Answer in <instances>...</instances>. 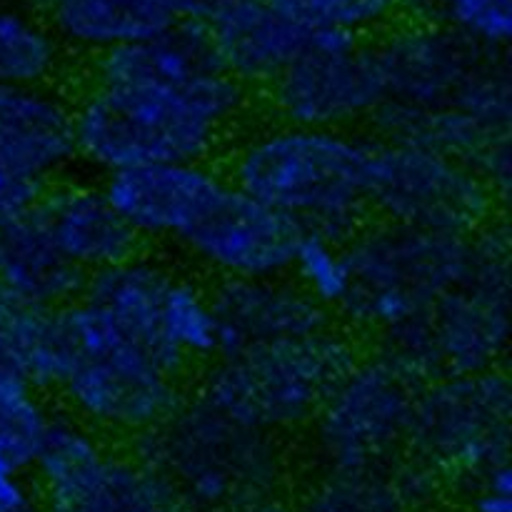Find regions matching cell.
I'll return each mask as SVG.
<instances>
[{"mask_svg": "<svg viewBox=\"0 0 512 512\" xmlns=\"http://www.w3.org/2000/svg\"><path fill=\"white\" fill-rule=\"evenodd\" d=\"M253 103L255 93L218 65L205 28L173 23L88 60L73 98L78 163L103 178L165 160H213Z\"/></svg>", "mask_w": 512, "mask_h": 512, "instance_id": "6da1fadb", "label": "cell"}, {"mask_svg": "<svg viewBox=\"0 0 512 512\" xmlns=\"http://www.w3.org/2000/svg\"><path fill=\"white\" fill-rule=\"evenodd\" d=\"M383 100L370 138L438 148L473 165L508 200L512 78L508 53L450 30L395 20L373 38Z\"/></svg>", "mask_w": 512, "mask_h": 512, "instance_id": "7a4b0ae2", "label": "cell"}, {"mask_svg": "<svg viewBox=\"0 0 512 512\" xmlns=\"http://www.w3.org/2000/svg\"><path fill=\"white\" fill-rule=\"evenodd\" d=\"M345 250L353 285L335 320L420 385L428 383L425 323L468 273L473 235L370 218L345 240Z\"/></svg>", "mask_w": 512, "mask_h": 512, "instance_id": "3957f363", "label": "cell"}, {"mask_svg": "<svg viewBox=\"0 0 512 512\" xmlns=\"http://www.w3.org/2000/svg\"><path fill=\"white\" fill-rule=\"evenodd\" d=\"M373 138L268 118L235 133L223 165L230 185L300 230L348 240L370 213Z\"/></svg>", "mask_w": 512, "mask_h": 512, "instance_id": "277c9868", "label": "cell"}, {"mask_svg": "<svg viewBox=\"0 0 512 512\" xmlns=\"http://www.w3.org/2000/svg\"><path fill=\"white\" fill-rule=\"evenodd\" d=\"M58 375L50 395L95 433L138 440L185 400V375L78 298L58 308Z\"/></svg>", "mask_w": 512, "mask_h": 512, "instance_id": "5b68a950", "label": "cell"}, {"mask_svg": "<svg viewBox=\"0 0 512 512\" xmlns=\"http://www.w3.org/2000/svg\"><path fill=\"white\" fill-rule=\"evenodd\" d=\"M358 355L360 340L338 320L303 338L223 348L200 368L195 398L278 438L313 423Z\"/></svg>", "mask_w": 512, "mask_h": 512, "instance_id": "8992f818", "label": "cell"}, {"mask_svg": "<svg viewBox=\"0 0 512 512\" xmlns=\"http://www.w3.org/2000/svg\"><path fill=\"white\" fill-rule=\"evenodd\" d=\"M133 450L170 483L183 510L240 512L268 498L278 480V438L188 398Z\"/></svg>", "mask_w": 512, "mask_h": 512, "instance_id": "52a82bcc", "label": "cell"}, {"mask_svg": "<svg viewBox=\"0 0 512 512\" xmlns=\"http://www.w3.org/2000/svg\"><path fill=\"white\" fill-rule=\"evenodd\" d=\"M33 478L45 512H185L168 480L135 450H115L65 413L50 425Z\"/></svg>", "mask_w": 512, "mask_h": 512, "instance_id": "ba28073f", "label": "cell"}, {"mask_svg": "<svg viewBox=\"0 0 512 512\" xmlns=\"http://www.w3.org/2000/svg\"><path fill=\"white\" fill-rule=\"evenodd\" d=\"M493 185L455 155L400 140H375L370 213L388 223L473 235L503 215Z\"/></svg>", "mask_w": 512, "mask_h": 512, "instance_id": "9c48e42d", "label": "cell"}, {"mask_svg": "<svg viewBox=\"0 0 512 512\" xmlns=\"http://www.w3.org/2000/svg\"><path fill=\"white\" fill-rule=\"evenodd\" d=\"M510 418L503 368L438 375L420 385L408 450L430 468L480 478L508 463Z\"/></svg>", "mask_w": 512, "mask_h": 512, "instance_id": "30bf717a", "label": "cell"}, {"mask_svg": "<svg viewBox=\"0 0 512 512\" xmlns=\"http://www.w3.org/2000/svg\"><path fill=\"white\" fill-rule=\"evenodd\" d=\"M420 383L383 355L360 353L308 425L333 470L383 468L408 450Z\"/></svg>", "mask_w": 512, "mask_h": 512, "instance_id": "8fae6325", "label": "cell"}, {"mask_svg": "<svg viewBox=\"0 0 512 512\" xmlns=\"http://www.w3.org/2000/svg\"><path fill=\"white\" fill-rule=\"evenodd\" d=\"M510 343V238L503 218L473 233L465 278L425 323L430 380L503 368Z\"/></svg>", "mask_w": 512, "mask_h": 512, "instance_id": "7c38bea8", "label": "cell"}, {"mask_svg": "<svg viewBox=\"0 0 512 512\" xmlns=\"http://www.w3.org/2000/svg\"><path fill=\"white\" fill-rule=\"evenodd\" d=\"M268 118L305 128H368L383 100L373 38L313 33L263 90Z\"/></svg>", "mask_w": 512, "mask_h": 512, "instance_id": "4fadbf2b", "label": "cell"}, {"mask_svg": "<svg viewBox=\"0 0 512 512\" xmlns=\"http://www.w3.org/2000/svg\"><path fill=\"white\" fill-rule=\"evenodd\" d=\"M100 185L140 243L175 248L233 188L223 165L213 160L138 165L103 175Z\"/></svg>", "mask_w": 512, "mask_h": 512, "instance_id": "5bb4252c", "label": "cell"}, {"mask_svg": "<svg viewBox=\"0 0 512 512\" xmlns=\"http://www.w3.org/2000/svg\"><path fill=\"white\" fill-rule=\"evenodd\" d=\"M298 238L293 220L230 188L178 250L215 280L273 278L288 275Z\"/></svg>", "mask_w": 512, "mask_h": 512, "instance_id": "9a60e30c", "label": "cell"}, {"mask_svg": "<svg viewBox=\"0 0 512 512\" xmlns=\"http://www.w3.org/2000/svg\"><path fill=\"white\" fill-rule=\"evenodd\" d=\"M180 275L173 265L140 248L130 258L88 275L80 298L160 363L188 375L170 345V318Z\"/></svg>", "mask_w": 512, "mask_h": 512, "instance_id": "2e32d148", "label": "cell"}, {"mask_svg": "<svg viewBox=\"0 0 512 512\" xmlns=\"http://www.w3.org/2000/svg\"><path fill=\"white\" fill-rule=\"evenodd\" d=\"M30 215L53 248L80 273L93 275L143 248L103 185L88 180H55L43 185Z\"/></svg>", "mask_w": 512, "mask_h": 512, "instance_id": "e0dca14e", "label": "cell"}, {"mask_svg": "<svg viewBox=\"0 0 512 512\" xmlns=\"http://www.w3.org/2000/svg\"><path fill=\"white\" fill-rule=\"evenodd\" d=\"M0 160L40 185L78 165L73 100L58 85L0 83Z\"/></svg>", "mask_w": 512, "mask_h": 512, "instance_id": "ac0fdd59", "label": "cell"}, {"mask_svg": "<svg viewBox=\"0 0 512 512\" xmlns=\"http://www.w3.org/2000/svg\"><path fill=\"white\" fill-rule=\"evenodd\" d=\"M210 295L223 348L303 338L335 323V315L315 303L290 275L218 280Z\"/></svg>", "mask_w": 512, "mask_h": 512, "instance_id": "d6986e66", "label": "cell"}, {"mask_svg": "<svg viewBox=\"0 0 512 512\" xmlns=\"http://www.w3.org/2000/svg\"><path fill=\"white\" fill-rule=\"evenodd\" d=\"M205 35L220 68L260 95L313 33L268 0H243L210 20Z\"/></svg>", "mask_w": 512, "mask_h": 512, "instance_id": "ffe728a7", "label": "cell"}, {"mask_svg": "<svg viewBox=\"0 0 512 512\" xmlns=\"http://www.w3.org/2000/svg\"><path fill=\"white\" fill-rule=\"evenodd\" d=\"M85 280L45 238L30 208L0 225V295L55 310L78 300Z\"/></svg>", "mask_w": 512, "mask_h": 512, "instance_id": "44dd1931", "label": "cell"}, {"mask_svg": "<svg viewBox=\"0 0 512 512\" xmlns=\"http://www.w3.org/2000/svg\"><path fill=\"white\" fill-rule=\"evenodd\" d=\"M45 18L68 53L88 60L143 43L175 23L160 0H58Z\"/></svg>", "mask_w": 512, "mask_h": 512, "instance_id": "7402d4cb", "label": "cell"}, {"mask_svg": "<svg viewBox=\"0 0 512 512\" xmlns=\"http://www.w3.org/2000/svg\"><path fill=\"white\" fill-rule=\"evenodd\" d=\"M68 55L43 13L0 3V83L55 85Z\"/></svg>", "mask_w": 512, "mask_h": 512, "instance_id": "603a6c76", "label": "cell"}, {"mask_svg": "<svg viewBox=\"0 0 512 512\" xmlns=\"http://www.w3.org/2000/svg\"><path fill=\"white\" fill-rule=\"evenodd\" d=\"M55 410L45 390L13 370L0 373V470L30 475Z\"/></svg>", "mask_w": 512, "mask_h": 512, "instance_id": "cb8c5ba5", "label": "cell"}, {"mask_svg": "<svg viewBox=\"0 0 512 512\" xmlns=\"http://www.w3.org/2000/svg\"><path fill=\"white\" fill-rule=\"evenodd\" d=\"M400 18L438 25L490 53H508L512 0H400Z\"/></svg>", "mask_w": 512, "mask_h": 512, "instance_id": "d4e9b609", "label": "cell"}, {"mask_svg": "<svg viewBox=\"0 0 512 512\" xmlns=\"http://www.w3.org/2000/svg\"><path fill=\"white\" fill-rule=\"evenodd\" d=\"M288 275L315 303L323 305L330 315H338L353 285L345 240L300 230Z\"/></svg>", "mask_w": 512, "mask_h": 512, "instance_id": "484cf974", "label": "cell"}, {"mask_svg": "<svg viewBox=\"0 0 512 512\" xmlns=\"http://www.w3.org/2000/svg\"><path fill=\"white\" fill-rule=\"evenodd\" d=\"M310 33L375 38L400 20V0H268Z\"/></svg>", "mask_w": 512, "mask_h": 512, "instance_id": "4316f807", "label": "cell"}, {"mask_svg": "<svg viewBox=\"0 0 512 512\" xmlns=\"http://www.w3.org/2000/svg\"><path fill=\"white\" fill-rule=\"evenodd\" d=\"M43 185L0 160V225L23 215L38 200Z\"/></svg>", "mask_w": 512, "mask_h": 512, "instance_id": "83f0119b", "label": "cell"}, {"mask_svg": "<svg viewBox=\"0 0 512 512\" xmlns=\"http://www.w3.org/2000/svg\"><path fill=\"white\" fill-rule=\"evenodd\" d=\"M480 490L475 498V512H512V473L510 465H495L478 478Z\"/></svg>", "mask_w": 512, "mask_h": 512, "instance_id": "f1b7e54d", "label": "cell"}, {"mask_svg": "<svg viewBox=\"0 0 512 512\" xmlns=\"http://www.w3.org/2000/svg\"><path fill=\"white\" fill-rule=\"evenodd\" d=\"M0 512H45L35 488L28 485V475L0 470Z\"/></svg>", "mask_w": 512, "mask_h": 512, "instance_id": "f546056e", "label": "cell"}, {"mask_svg": "<svg viewBox=\"0 0 512 512\" xmlns=\"http://www.w3.org/2000/svg\"><path fill=\"white\" fill-rule=\"evenodd\" d=\"M160 3L168 8L175 23H193L205 28L210 20H215L220 13L243 3V0H160Z\"/></svg>", "mask_w": 512, "mask_h": 512, "instance_id": "4dcf8cb0", "label": "cell"}, {"mask_svg": "<svg viewBox=\"0 0 512 512\" xmlns=\"http://www.w3.org/2000/svg\"><path fill=\"white\" fill-rule=\"evenodd\" d=\"M5 5H15V8H25V10H33V13H48L58 0H0Z\"/></svg>", "mask_w": 512, "mask_h": 512, "instance_id": "1f68e13d", "label": "cell"}, {"mask_svg": "<svg viewBox=\"0 0 512 512\" xmlns=\"http://www.w3.org/2000/svg\"><path fill=\"white\" fill-rule=\"evenodd\" d=\"M3 370H13V368H10L8 348H5V340H3V333H0V373H3Z\"/></svg>", "mask_w": 512, "mask_h": 512, "instance_id": "d6a6232c", "label": "cell"}]
</instances>
